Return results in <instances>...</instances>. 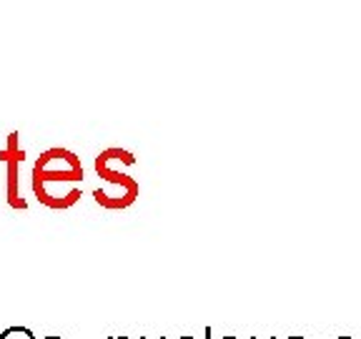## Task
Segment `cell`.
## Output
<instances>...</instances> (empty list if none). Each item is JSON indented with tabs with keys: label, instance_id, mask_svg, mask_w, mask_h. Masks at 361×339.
<instances>
[{
	"label": "cell",
	"instance_id": "cell-1",
	"mask_svg": "<svg viewBox=\"0 0 361 339\" xmlns=\"http://www.w3.org/2000/svg\"><path fill=\"white\" fill-rule=\"evenodd\" d=\"M75 184L83 181V166L78 156L68 148H48L33 166V189L48 186V184Z\"/></svg>",
	"mask_w": 361,
	"mask_h": 339
},
{
	"label": "cell",
	"instance_id": "cell-2",
	"mask_svg": "<svg viewBox=\"0 0 361 339\" xmlns=\"http://www.w3.org/2000/svg\"><path fill=\"white\" fill-rule=\"evenodd\" d=\"M0 158L8 164V203L13 209H28V203H25V198H20V189H18V169H20L23 158H25L23 148L18 146V133H11L8 146Z\"/></svg>",
	"mask_w": 361,
	"mask_h": 339
},
{
	"label": "cell",
	"instance_id": "cell-3",
	"mask_svg": "<svg viewBox=\"0 0 361 339\" xmlns=\"http://www.w3.org/2000/svg\"><path fill=\"white\" fill-rule=\"evenodd\" d=\"M96 171H98V176H103V179L108 181V184H113V186H118V189H121V194H123V196L128 198L130 203L135 201V196H138V184H135V181L130 179V176L118 174L116 169H111L103 153H101V156H96Z\"/></svg>",
	"mask_w": 361,
	"mask_h": 339
},
{
	"label": "cell",
	"instance_id": "cell-4",
	"mask_svg": "<svg viewBox=\"0 0 361 339\" xmlns=\"http://www.w3.org/2000/svg\"><path fill=\"white\" fill-rule=\"evenodd\" d=\"M0 339H35V334L28 327H8L0 334Z\"/></svg>",
	"mask_w": 361,
	"mask_h": 339
},
{
	"label": "cell",
	"instance_id": "cell-5",
	"mask_svg": "<svg viewBox=\"0 0 361 339\" xmlns=\"http://www.w3.org/2000/svg\"><path fill=\"white\" fill-rule=\"evenodd\" d=\"M203 339H211V327H206V337Z\"/></svg>",
	"mask_w": 361,
	"mask_h": 339
},
{
	"label": "cell",
	"instance_id": "cell-6",
	"mask_svg": "<svg viewBox=\"0 0 361 339\" xmlns=\"http://www.w3.org/2000/svg\"><path fill=\"white\" fill-rule=\"evenodd\" d=\"M108 339H130V337H108Z\"/></svg>",
	"mask_w": 361,
	"mask_h": 339
},
{
	"label": "cell",
	"instance_id": "cell-7",
	"mask_svg": "<svg viewBox=\"0 0 361 339\" xmlns=\"http://www.w3.org/2000/svg\"><path fill=\"white\" fill-rule=\"evenodd\" d=\"M286 339H306V337H286Z\"/></svg>",
	"mask_w": 361,
	"mask_h": 339
},
{
	"label": "cell",
	"instance_id": "cell-8",
	"mask_svg": "<svg viewBox=\"0 0 361 339\" xmlns=\"http://www.w3.org/2000/svg\"><path fill=\"white\" fill-rule=\"evenodd\" d=\"M43 339H63V337H43Z\"/></svg>",
	"mask_w": 361,
	"mask_h": 339
},
{
	"label": "cell",
	"instance_id": "cell-9",
	"mask_svg": "<svg viewBox=\"0 0 361 339\" xmlns=\"http://www.w3.org/2000/svg\"><path fill=\"white\" fill-rule=\"evenodd\" d=\"M221 339H238V337H221Z\"/></svg>",
	"mask_w": 361,
	"mask_h": 339
},
{
	"label": "cell",
	"instance_id": "cell-10",
	"mask_svg": "<svg viewBox=\"0 0 361 339\" xmlns=\"http://www.w3.org/2000/svg\"><path fill=\"white\" fill-rule=\"evenodd\" d=\"M178 339H196V337H178Z\"/></svg>",
	"mask_w": 361,
	"mask_h": 339
},
{
	"label": "cell",
	"instance_id": "cell-11",
	"mask_svg": "<svg viewBox=\"0 0 361 339\" xmlns=\"http://www.w3.org/2000/svg\"><path fill=\"white\" fill-rule=\"evenodd\" d=\"M254 339H259V337H254ZM269 339H279V337H269Z\"/></svg>",
	"mask_w": 361,
	"mask_h": 339
},
{
	"label": "cell",
	"instance_id": "cell-12",
	"mask_svg": "<svg viewBox=\"0 0 361 339\" xmlns=\"http://www.w3.org/2000/svg\"><path fill=\"white\" fill-rule=\"evenodd\" d=\"M338 339H351V337H338Z\"/></svg>",
	"mask_w": 361,
	"mask_h": 339
},
{
	"label": "cell",
	"instance_id": "cell-13",
	"mask_svg": "<svg viewBox=\"0 0 361 339\" xmlns=\"http://www.w3.org/2000/svg\"><path fill=\"white\" fill-rule=\"evenodd\" d=\"M141 339H148V337H141ZM161 339H166V337H161Z\"/></svg>",
	"mask_w": 361,
	"mask_h": 339
}]
</instances>
